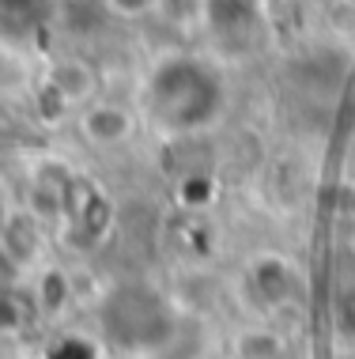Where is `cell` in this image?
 Segmentation results:
<instances>
[{"label": "cell", "mask_w": 355, "mask_h": 359, "mask_svg": "<svg viewBox=\"0 0 355 359\" xmlns=\"http://www.w3.org/2000/svg\"><path fill=\"white\" fill-rule=\"evenodd\" d=\"M219 76L197 57H170L148 80V102L170 129H197L219 110Z\"/></svg>", "instance_id": "obj_1"}, {"label": "cell", "mask_w": 355, "mask_h": 359, "mask_svg": "<svg viewBox=\"0 0 355 359\" xmlns=\"http://www.w3.org/2000/svg\"><path fill=\"white\" fill-rule=\"evenodd\" d=\"M46 0H0V34L8 38H27L42 27L46 19Z\"/></svg>", "instance_id": "obj_2"}]
</instances>
